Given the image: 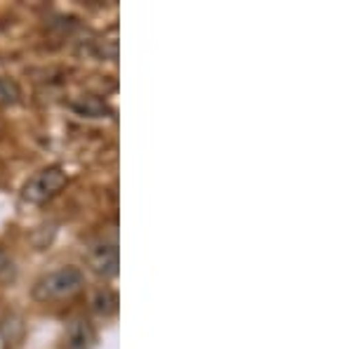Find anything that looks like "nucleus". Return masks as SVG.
<instances>
[{
  "label": "nucleus",
  "mask_w": 353,
  "mask_h": 349,
  "mask_svg": "<svg viewBox=\"0 0 353 349\" xmlns=\"http://www.w3.org/2000/svg\"><path fill=\"white\" fill-rule=\"evenodd\" d=\"M88 265L94 274L104 279H111L118 274V245L116 241H99L90 245Z\"/></svg>",
  "instance_id": "3"
},
{
  "label": "nucleus",
  "mask_w": 353,
  "mask_h": 349,
  "mask_svg": "<svg viewBox=\"0 0 353 349\" xmlns=\"http://www.w3.org/2000/svg\"><path fill=\"white\" fill-rule=\"evenodd\" d=\"M10 269H12V260H10V255L5 253L3 248H0V276H5Z\"/></svg>",
  "instance_id": "8"
},
{
  "label": "nucleus",
  "mask_w": 353,
  "mask_h": 349,
  "mask_svg": "<svg viewBox=\"0 0 353 349\" xmlns=\"http://www.w3.org/2000/svg\"><path fill=\"white\" fill-rule=\"evenodd\" d=\"M68 177L59 165H50V168H43L41 173H36L31 180L26 182L24 191H21V198L26 203L33 205H43L48 203L50 198H54L61 189L66 187Z\"/></svg>",
  "instance_id": "2"
},
{
  "label": "nucleus",
  "mask_w": 353,
  "mask_h": 349,
  "mask_svg": "<svg viewBox=\"0 0 353 349\" xmlns=\"http://www.w3.org/2000/svg\"><path fill=\"white\" fill-rule=\"evenodd\" d=\"M71 109L88 118H101L106 113V104L101 100H97V97H81L78 102H73Z\"/></svg>",
  "instance_id": "5"
},
{
  "label": "nucleus",
  "mask_w": 353,
  "mask_h": 349,
  "mask_svg": "<svg viewBox=\"0 0 353 349\" xmlns=\"http://www.w3.org/2000/svg\"><path fill=\"white\" fill-rule=\"evenodd\" d=\"M92 309L99 317H113L118 312V295L113 290H99L92 300Z\"/></svg>",
  "instance_id": "6"
},
{
  "label": "nucleus",
  "mask_w": 353,
  "mask_h": 349,
  "mask_svg": "<svg viewBox=\"0 0 353 349\" xmlns=\"http://www.w3.org/2000/svg\"><path fill=\"white\" fill-rule=\"evenodd\" d=\"M21 100V88L17 81L8 76H0V106H14Z\"/></svg>",
  "instance_id": "7"
},
{
  "label": "nucleus",
  "mask_w": 353,
  "mask_h": 349,
  "mask_svg": "<svg viewBox=\"0 0 353 349\" xmlns=\"http://www.w3.org/2000/svg\"><path fill=\"white\" fill-rule=\"evenodd\" d=\"M94 345V330L85 319L71 321L66 330V349H92Z\"/></svg>",
  "instance_id": "4"
},
{
  "label": "nucleus",
  "mask_w": 353,
  "mask_h": 349,
  "mask_svg": "<svg viewBox=\"0 0 353 349\" xmlns=\"http://www.w3.org/2000/svg\"><path fill=\"white\" fill-rule=\"evenodd\" d=\"M85 285V274L78 267H59L54 272H48L45 276L33 283L31 295L38 302H57L68 300L76 293H81Z\"/></svg>",
  "instance_id": "1"
}]
</instances>
